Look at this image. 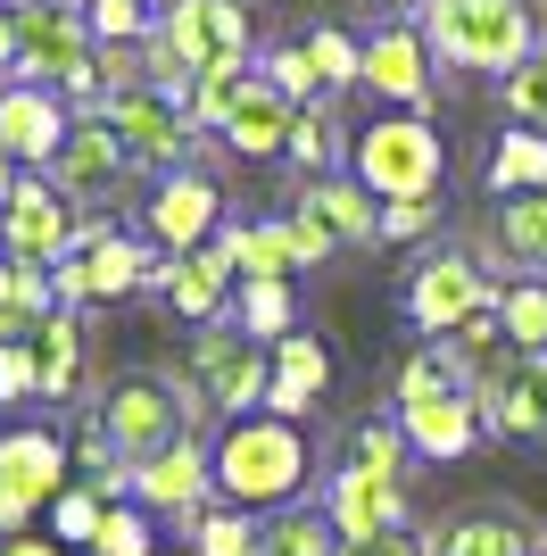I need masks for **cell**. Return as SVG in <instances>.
Segmentation results:
<instances>
[{
	"mask_svg": "<svg viewBox=\"0 0 547 556\" xmlns=\"http://www.w3.org/2000/svg\"><path fill=\"white\" fill-rule=\"evenodd\" d=\"M423 42H432L440 67H465V75H514L531 50L547 42L531 0H423Z\"/></svg>",
	"mask_w": 547,
	"mask_h": 556,
	"instance_id": "cell-3",
	"label": "cell"
},
{
	"mask_svg": "<svg viewBox=\"0 0 547 556\" xmlns=\"http://www.w3.org/2000/svg\"><path fill=\"white\" fill-rule=\"evenodd\" d=\"M298 216H316L332 241H382V200L357 184V175H316V184H298V200H291Z\"/></svg>",
	"mask_w": 547,
	"mask_h": 556,
	"instance_id": "cell-24",
	"label": "cell"
},
{
	"mask_svg": "<svg viewBox=\"0 0 547 556\" xmlns=\"http://www.w3.org/2000/svg\"><path fill=\"white\" fill-rule=\"evenodd\" d=\"M100 515H109V498L91 482H67L50 498V540H59V548H91V540H100Z\"/></svg>",
	"mask_w": 547,
	"mask_h": 556,
	"instance_id": "cell-38",
	"label": "cell"
},
{
	"mask_svg": "<svg viewBox=\"0 0 547 556\" xmlns=\"http://www.w3.org/2000/svg\"><path fill=\"white\" fill-rule=\"evenodd\" d=\"M257 556H341V532L323 523L316 498H298L282 515H257Z\"/></svg>",
	"mask_w": 547,
	"mask_h": 556,
	"instance_id": "cell-30",
	"label": "cell"
},
{
	"mask_svg": "<svg viewBox=\"0 0 547 556\" xmlns=\"http://www.w3.org/2000/svg\"><path fill=\"white\" fill-rule=\"evenodd\" d=\"M216 241H225V257H232V275H241V282H291V275H307V257H298V232H291V216L225 225Z\"/></svg>",
	"mask_w": 547,
	"mask_h": 556,
	"instance_id": "cell-26",
	"label": "cell"
},
{
	"mask_svg": "<svg viewBox=\"0 0 547 556\" xmlns=\"http://www.w3.org/2000/svg\"><path fill=\"white\" fill-rule=\"evenodd\" d=\"M291 232H298V257H307V266H323V257L341 250V241H332V232H323L316 216H298V208H291Z\"/></svg>",
	"mask_w": 547,
	"mask_h": 556,
	"instance_id": "cell-47",
	"label": "cell"
},
{
	"mask_svg": "<svg viewBox=\"0 0 547 556\" xmlns=\"http://www.w3.org/2000/svg\"><path fill=\"white\" fill-rule=\"evenodd\" d=\"M75 225L84 216L59 200L50 175H17V191L0 200V257L9 266H59V257H75Z\"/></svg>",
	"mask_w": 547,
	"mask_h": 556,
	"instance_id": "cell-11",
	"label": "cell"
},
{
	"mask_svg": "<svg viewBox=\"0 0 547 556\" xmlns=\"http://www.w3.org/2000/svg\"><path fill=\"white\" fill-rule=\"evenodd\" d=\"M25 399H42V391H34V349L0 341V407H25Z\"/></svg>",
	"mask_w": 547,
	"mask_h": 556,
	"instance_id": "cell-44",
	"label": "cell"
},
{
	"mask_svg": "<svg viewBox=\"0 0 547 556\" xmlns=\"http://www.w3.org/2000/svg\"><path fill=\"white\" fill-rule=\"evenodd\" d=\"M291 125H298V109L274 92L266 75H257L250 100L225 116V134H216V141H225V150H241V159H282V150H291Z\"/></svg>",
	"mask_w": 547,
	"mask_h": 556,
	"instance_id": "cell-29",
	"label": "cell"
},
{
	"mask_svg": "<svg viewBox=\"0 0 547 556\" xmlns=\"http://www.w3.org/2000/svg\"><path fill=\"white\" fill-rule=\"evenodd\" d=\"M0 556H67L59 540H42V532H17V540H0Z\"/></svg>",
	"mask_w": 547,
	"mask_h": 556,
	"instance_id": "cell-49",
	"label": "cell"
},
{
	"mask_svg": "<svg viewBox=\"0 0 547 556\" xmlns=\"http://www.w3.org/2000/svg\"><path fill=\"white\" fill-rule=\"evenodd\" d=\"M232 325L250 332V341H282V332H298V300H291V282H241L232 291Z\"/></svg>",
	"mask_w": 547,
	"mask_h": 556,
	"instance_id": "cell-33",
	"label": "cell"
},
{
	"mask_svg": "<svg viewBox=\"0 0 547 556\" xmlns=\"http://www.w3.org/2000/svg\"><path fill=\"white\" fill-rule=\"evenodd\" d=\"M498 325H506V349L547 357V282H531V275L498 282Z\"/></svg>",
	"mask_w": 547,
	"mask_h": 556,
	"instance_id": "cell-32",
	"label": "cell"
},
{
	"mask_svg": "<svg viewBox=\"0 0 547 556\" xmlns=\"http://www.w3.org/2000/svg\"><path fill=\"white\" fill-rule=\"evenodd\" d=\"M216 67H250V9L241 0H166L158 34L141 42V75L158 92H182Z\"/></svg>",
	"mask_w": 547,
	"mask_h": 556,
	"instance_id": "cell-2",
	"label": "cell"
},
{
	"mask_svg": "<svg viewBox=\"0 0 547 556\" xmlns=\"http://www.w3.org/2000/svg\"><path fill=\"white\" fill-rule=\"evenodd\" d=\"M440 225V200H390L382 208V241H423Z\"/></svg>",
	"mask_w": 547,
	"mask_h": 556,
	"instance_id": "cell-45",
	"label": "cell"
},
{
	"mask_svg": "<svg viewBox=\"0 0 547 556\" xmlns=\"http://www.w3.org/2000/svg\"><path fill=\"white\" fill-rule=\"evenodd\" d=\"M323 523L348 540H382V532H407V482L398 473H373V465H332L323 473Z\"/></svg>",
	"mask_w": 547,
	"mask_h": 556,
	"instance_id": "cell-15",
	"label": "cell"
},
{
	"mask_svg": "<svg viewBox=\"0 0 547 556\" xmlns=\"http://www.w3.org/2000/svg\"><path fill=\"white\" fill-rule=\"evenodd\" d=\"M25 515H34V507H25L17 490H0V540H17V532H25Z\"/></svg>",
	"mask_w": 547,
	"mask_h": 556,
	"instance_id": "cell-50",
	"label": "cell"
},
{
	"mask_svg": "<svg viewBox=\"0 0 547 556\" xmlns=\"http://www.w3.org/2000/svg\"><path fill=\"white\" fill-rule=\"evenodd\" d=\"M84 25L100 50H141L158 34V0H84Z\"/></svg>",
	"mask_w": 547,
	"mask_h": 556,
	"instance_id": "cell-34",
	"label": "cell"
},
{
	"mask_svg": "<svg viewBox=\"0 0 547 556\" xmlns=\"http://www.w3.org/2000/svg\"><path fill=\"white\" fill-rule=\"evenodd\" d=\"M365 92H382L398 116H423L432 109V42H423V25H398L390 17L382 34H365Z\"/></svg>",
	"mask_w": 547,
	"mask_h": 556,
	"instance_id": "cell-18",
	"label": "cell"
},
{
	"mask_svg": "<svg viewBox=\"0 0 547 556\" xmlns=\"http://www.w3.org/2000/svg\"><path fill=\"white\" fill-rule=\"evenodd\" d=\"M423 540H432V556H539L531 515H514V507H456Z\"/></svg>",
	"mask_w": 547,
	"mask_h": 556,
	"instance_id": "cell-22",
	"label": "cell"
},
{
	"mask_svg": "<svg viewBox=\"0 0 547 556\" xmlns=\"http://www.w3.org/2000/svg\"><path fill=\"white\" fill-rule=\"evenodd\" d=\"M67 125H75V109L50 92V84H0V150H9L25 175H50Z\"/></svg>",
	"mask_w": 547,
	"mask_h": 556,
	"instance_id": "cell-19",
	"label": "cell"
},
{
	"mask_svg": "<svg viewBox=\"0 0 547 556\" xmlns=\"http://www.w3.org/2000/svg\"><path fill=\"white\" fill-rule=\"evenodd\" d=\"M75 266H84V307H109V300L150 291L158 250H150V241H133V232H116L109 216H84V225H75Z\"/></svg>",
	"mask_w": 547,
	"mask_h": 556,
	"instance_id": "cell-17",
	"label": "cell"
},
{
	"mask_svg": "<svg viewBox=\"0 0 547 556\" xmlns=\"http://www.w3.org/2000/svg\"><path fill=\"white\" fill-rule=\"evenodd\" d=\"M282 159H291L307 184H316V175H332V159H341V125H332V109H323V100H307V109H298L291 150H282Z\"/></svg>",
	"mask_w": 547,
	"mask_h": 556,
	"instance_id": "cell-35",
	"label": "cell"
},
{
	"mask_svg": "<svg viewBox=\"0 0 547 556\" xmlns=\"http://www.w3.org/2000/svg\"><path fill=\"white\" fill-rule=\"evenodd\" d=\"M9 17H17V84H50L59 92L75 67L100 59V42L84 25V0H17Z\"/></svg>",
	"mask_w": 547,
	"mask_h": 556,
	"instance_id": "cell-8",
	"label": "cell"
},
{
	"mask_svg": "<svg viewBox=\"0 0 547 556\" xmlns=\"http://www.w3.org/2000/svg\"><path fill=\"white\" fill-rule=\"evenodd\" d=\"M341 556H432V540L407 523V532H382V540H348Z\"/></svg>",
	"mask_w": 547,
	"mask_h": 556,
	"instance_id": "cell-46",
	"label": "cell"
},
{
	"mask_svg": "<svg viewBox=\"0 0 547 556\" xmlns=\"http://www.w3.org/2000/svg\"><path fill=\"white\" fill-rule=\"evenodd\" d=\"M0 84H17V17L0 9Z\"/></svg>",
	"mask_w": 547,
	"mask_h": 556,
	"instance_id": "cell-48",
	"label": "cell"
},
{
	"mask_svg": "<svg viewBox=\"0 0 547 556\" xmlns=\"http://www.w3.org/2000/svg\"><path fill=\"white\" fill-rule=\"evenodd\" d=\"M225 232V191L207 184L200 166H182V175H158V191H150V208H141V241L158 257H191L207 250Z\"/></svg>",
	"mask_w": 547,
	"mask_h": 556,
	"instance_id": "cell-13",
	"label": "cell"
},
{
	"mask_svg": "<svg viewBox=\"0 0 547 556\" xmlns=\"http://www.w3.org/2000/svg\"><path fill=\"white\" fill-rule=\"evenodd\" d=\"M373 9H382V17H407V9H423V0H373Z\"/></svg>",
	"mask_w": 547,
	"mask_h": 556,
	"instance_id": "cell-53",
	"label": "cell"
},
{
	"mask_svg": "<svg viewBox=\"0 0 547 556\" xmlns=\"http://www.w3.org/2000/svg\"><path fill=\"white\" fill-rule=\"evenodd\" d=\"M207 473H216V498L241 515H282L307 498L316 482V448H307V424H282V416H241V424H216L207 441Z\"/></svg>",
	"mask_w": 547,
	"mask_h": 556,
	"instance_id": "cell-1",
	"label": "cell"
},
{
	"mask_svg": "<svg viewBox=\"0 0 547 556\" xmlns=\"http://www.w3.org/2000/svg\"><path fill=\"white\" fill-rule=\"evenodd\" d=\"M307 67H316L323 100H332V92H348V84L365 75V42H348L341 25H316V34H307Z\"/></svg>",
	"mask_w": 547,
	"mask_h": 556,
	"instance_id": "cell-37",
	"label": "cell"
},
{
	"mask_svg": "<svg viewBox=\"0 0 547 556\" xmlns=\"http://www.w3.org/2000/svg\"><path fill=\"white\" fill-rule=\"evenodd\" d=\"M348 175H357L373 200H440V175H448V150H440L432 116H373L365 134H348Z\"/></svg>",
	"mask_w": 547,
	"mask_h": 556,
	"instance_id": "cell-5",
	"label": "cell"
},
{
	"mask_svg": "<svg viewBox=\"0 0 547 556\" xmlns=\"http://www.w3.org/2000/svg\"><path fill=\"white\" fill-rule=\"evenodd\" d=\"M440 399H473V366L448 341H415L390 374V416L398 407H440Z\"/></svg>",
	"mask_w": 547,
	"mask_h": 556,
	"instance_id": "cell-25",
	"label": "cell"
},
{
	"mask_svg": "<svg viewBox=\"0 0 547 556\" xmlns=\"http://www.w3.org/2000/svg\"><path fill=\"white\" fill-rule=\"evenodd\" d=\"M67 465H75L67 432H50V424H9V432H0V490H17L25 507H50V498L75 482Z\"/></svg>",
	"mask_w": 547,
	"mask_h": 556,
	"instance_id": "cell-20",
	"label": "cell"
},
{
	"mask_svg": "<svg viewBox=\"0 0 547 556\" xmlns=\"http://www.w3.org/2000/svg\"><path fill=\"white\" fill-rule=\"evenodd\" d=\"M9 291H17V266H9V257H0V307H9Z\"/></svg>",
	"mask_w": 547,
	"mask_h": 556,
	"instance_id": "cell-52",
	"label": "cell"
},
{
	"mask_svg": "<svg viewBox=\"0 0 547 556\" xmlns=\"http://www.w3.org/2000/svg\"><path fill=\"white\" fill-rule=\"evenodd\" d=\"M133 175L141 166H133V150L116 141L109 116H75L67 141H59V159H50V184H59L67 208H109V200H125Z\"/></svg>",
	"mask_w": 547,
	"mask_h": 556,
	"instance_id": "cell-9",
	"label": "cell"
},
{
	"mask_svg": "<svg viewBox=\"0 0 547 556\" xmlns=\"http://www.w3.org/2000/svg\"><path fill=\"white\" fill-rule=\"evenodd\" d=\"M266 357H274L266 416H282V424L316 416V399L332 391V349H323V332H282V341L266 349Z\"/></svg>",
	"mask_w": 547,
	"mask_h": 556,
	"instance_id": "cell-21",
	"label": "cell"
},
{
	"mask_svg": "<svg viewBox=\"0 0 547 556\" xmlns=\"http://www.w3.org/2000/svg\"><path fill=\"white\" fill-rule=\"evenodd\" d=\"M91 556H158V532H150V515H141L133 498H116V507L100 515V540H91Z\"/></svg>",
	"mask_w": 547,
	"mask_h": 556,
	"instance_id": "cell-42",
	"label": "cell"
},
{
	"mask_svg": "<svg viewBox=\"0 0 547 556\" xmlns=\"http://www.w3.org/2000/svg\"><path fill=\"white\" fill-rule=\"evenodd\" d=\"M498 92H506V116H514V125H531V134H547V42L531 50V59H523V67H514V75H506Z\"/></svg>",
	"mask_w": 547,
	"mask_h": 556,
	"instance_id": "cell-41",
	"label": "cell"
},
{
	"mask_svg": "<svg viewBox=\"0 0 547 556\" xmlns=\"http://www.w3.org/2000/svg\"><path fill=\"white\" fill-rule=\"evenodd\" d=\"M398 432L423 465H456L473 457L489 441V424H481V399H440V407H398Z\"/></svg>",
	"mask_w": 547,
	"mask_h": 556,
	"instance_id": "cell-23",
	"label": "cell"
},
{
	"mask_svg": "<svg viewBox=\"0 0 547 556\" xmlns=\"http://www.w3.org/2000/svg\"><path fill=\"white\" fill-rule=\"evenodd\" d=\"M407 432H398V416H373V424H357L348 432V457L341 465H373V473H407Z\"/></svg>",
	"mask_w": 547,
	"mask_h": 556,
	"instance_id": "cell-40",
	"label": "cell"
},
{
	"mask_svg": "<svg viewBox=\"0 0 547 556\" xmlns=\"http://www.w3.org/2000/svg\"><path fill=\"white\" fill-rule=\"evenodd\" d=\"M100 116H109L116 141L133 150V166H158V175H182L191 150H200V125H191V109H182V92H158L150 75L125 84V92H109Z\"/></svg>",
	"mask_w": 547,
	"mask_h": 556,
	"instance_id": "cell-7",
	"label": "cell"
},
{
	"mask_svg": "<svg viewBox=\"0 0 547 556\" xmlns=\"http://www.w3.org/2000/svg\"><path fill=\"white\" fill-rule=\"evenodd\" d=\"M539 556H547V548H539Z\"/></svg>",
	"mask_w": 547,
	"mask_h": 556,
	"instance_id": "cell-54",
	"label": "cell"
},
{
	"mask_svg": "<svg viewBox=\"0 0 547 556\" xmlns=\"http://www.w3.org/2000/svg\"><path fill=\"white\" fill-rule=\"evenodd\" d=\"M481 399V424L514 448H539L547 441V357H523V349H506L498 366L473 382Z\"/></svg>",
	"mask_w": 547,
	"mask_h": 556,
	"instance_id": "cell-14",
	"label": "cell"
},
{
	"mask_svg": "<svg viewBox=\"0 0 547 556\" xmlns=\"http://www.w3.org/2000/svg\"><path fill=\"white\" fill-rule=\"evenodd\" d=\"M150 291L175 307L182 325L207 332V325H232V291H241V275H232L225 241H207V250H191V257H158V266H150Z\"/></svg>",
	"mask_w": 547,
	"mask_h": 556,
	"instance_id": "cell-16",
	"label": "cell"
},
{
	"mask_svg": "<svg viewBox=\"0 0 547 556\" xmlns=\"http://www.w3.org/2000/svg\"><path fill=\"white\" fill-rule=\"evenodd\" d=\"M489 191H498V200H514V191H547V134H531V125L498 134V150H489Z\"/></svg>",
	"mask_w": 547,
	"mask_h": 556,
	"instance_id": "cell-31",
	"label": "cell"
},
{
	"mask_svg": "<svg viewBox=\"0 0 547 556\" xmlns=\"http://www.w3.org/2000/svg\"><path fill=\"white\" fill-rule=\"evenodd\" d=\"M25 349H34V391H42L50 407H67V399L84 391V349H91L84 341V316H75V307H50L42 332H34Z\"/></svg>",
	"mask_w": 547,
	"mask_h": 556,
	"instance_id": "cell-27",
	"label": "cell"
},
{
	"mask_svg": "<svg viewBox=\"0 0 547 556\" xmlns=\"http://www.w3.org/2000/svg\"><path fill=\"white\" fill-rule=\"evenodd\" d=\"M91 416H100L109 448L125 457V473H133V465H150L158 448H175L182 432H200V424H191V399H182L175 374H116L109 391L91 399Z\"/></svg>",
	"mask_w": 547,
	"mask_h": 556,
	"instance_id": "cell-6",
	"label": "cell"
},
{
	"mask_svg": "<svg viewBox=\"0 0 547 556\" xmlns=\"http://www.w3.org/2000/svg\"><path fill=\"white\" fill-rule=\"evenodd\" d=\"M489 257H506L514 275L547 282V191H514L489 216Z\"/></svg>",
	"mask_w": 547,
	"mask_h": 556,
	"instance_id": "cell-28",
	"label": "cell"
},
{
	"mask_svg": "<svg viewBox=\"0 0 547 556\" xmlns=\"http://www.w3.org/2000/svg\"><path fill=\"white\" fill-rule=\"evenodd\" d=\"M191 556H257V515H241V507H216L191 523Z\"/></svg>",
	"mask_w": 547,
	"mask_h": 556,
	"instance_id": "cell-39",
	"label": "cell"
},
{
	"mask_svg": "<svg viewBox=\"0 0 547 556\" xmlns=\"http://www.w3.org/2000/svg\"><path fill=\"white\" fill-rule=\"evenodd\" d=\"M274 84V92L291 100V109H307V100H323V84H316V67H307V42H282V50H266V67H257Z\"/></svg>",
	"mask_w": 547,
	"mask_h": 556,
	"instance_id": "cell-43",
	"label": "cell"
},
{
	"mask_svg": "<svg viewBox=\"0 0 547 556\" xmlns=\"http://www.w3.org/2000/svg\"><path fill=\"white\" fill-rule=\"evenodd\" d=\"M125 498H133L141 515H166V523H200L207 507H216V473H207V441L200 432H182L175 448H158L150 465H133L125 473Z\"/></svg>",
	"mask_w": 547,
	"mask_h": 556,
	"instance_id": "cell-12",
	"label": "cell"
},
{
	"mask_svg": "<svg viewBox=\"0 0 547 556\" xmlns=\"http://www.w3.org/2000/svg\"><path fill=\"white\" fill-rule=\"evenodd\" d=\"M250 84H257V67H216V75H200V84H191V100H182V109H191V125H200V134H225V116L250 100Z\"/></svg>",
	"mask_w": 547,
	"mask_h": 556,
	"instance_id": "cell-36",
	"label": "cell"
},
{
	"mask_svg": "<svg viewBox=\"0 0 547 556\" xmlns=\"http://www.w3.org/2000/svg\"><path fill=\"white\" fill-rule=\"evenodd\" d=\"M17 175H25V166L9 159V150H0V200H9V191H17Z\"/></svg>",
	"mask_w": 547,
	"mask_h": 556,
	"instance_id": "cell-51",
	"label": "cell"
},
{
	"mask_svg": "<svg viewBox=\"0 0 547 556\" xmlns=\"http://www.w3.org/2000/svg\"><path fill=\"white\" fill-rule=\"evenodd\" d=\"M481 307H498V282L481 275V257H465V250H432L407 275V325L423 332V341H448Z\"/></svg>",
	"mask_w": 547,
	"mask_h": 556,
	"instance_id": "cell-10",
	"label": "cell"
},
{
	"mask_svg": "<svg viewBox=\"0 0 547 556\" xmlns=\"http://www.w3.org/2000/svg\"><path fill=\"white\" fill-rule=\"evenodd\" d=\"M182 399H191V424H241L266 407V382H274V357L266 341H250L241 325H207L182 357Z\"/></svg>",
	"mask_w": 547,
	"mask_h": 556,
	"instance_id": "cell-4",
	"label": "cell"
}]
</instances>
